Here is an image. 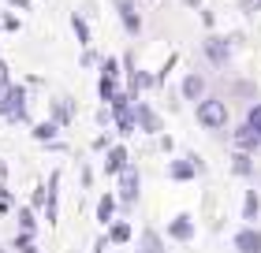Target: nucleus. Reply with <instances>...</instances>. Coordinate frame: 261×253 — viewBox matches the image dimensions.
Returning <instances> with one entry per match:
<instances>
[{"label":"nucleus","mask_w":261,"mask_h":253,"mask_svg":"<svg viewBox=\"0 0 261 253\" xmlns=\"http://www.w3.org/2000/svg\"><path fill=\"white\" fill-rule=\"evenodd\" d=\"M194 175H198V167H194V160H191V153L168 160V179H172V183H191Z\"/></svg>","instance_id":"4468645a"},{"label":"nucleus","mask_w":261,"mask_h":253,"mask_svg":"<svg viewBox=\"0 0 261 253\" xmlns=\"http://www.w3.org/2000/svg\"><path fill=\"white\" fill-rule=\"evenodd\" d=\"M8 212H15V194L8 186H0V216H8Z\"/></svg>","instance_id":"7c9ffc66"},{"label":"nucleus","mask_w":261,"mask_h":253,"mask_svg":"<svg viewBox=\"0 0 261 253\" xmlns=\"http://www.w3.org/2000/svg\"><path fill=\"white\" fill-rule=\"evenodd\" d=\"M239 8L246 11V15H254V11H261V0H239Z\"/></svg>","instance_id":"f704fd0d"},{"label":"nucleus","mask_w":261,"mask_h":253,"mask_svg":"<svg viewBox=\"0 0 261 253\" xmlns=\"http://www.w3.org/2000/svg\"><path fill=\"white\" fill-rule=\"evenodd\" d=\"M194 116H198V123L205 130H224L228 127V104H224L220 97H201L198 108H194Z\"/></svg>","instance_id":"f03ea898"},{"label":"nucleus","mask_w":261,"mask_h":253,"mask_svg":"<svg viewBox=\"0 0 261 253\" xmlns=\"http://www.w3.org/2000/svg\"><path fill=\"white\" fill-rule=\"evenodd\" d=\"M82 186H86V190L93 186V172H90V164H82Z\"/></svg>","instance_id":"4c0bfd02"},{"label":"nucleus","mask_w":261,"mask_h":253,"mask_svg":"<svg viewBox=\"0 0 261 253\" xmlns=\"http://www.w3.org/2000/svg\"><path fill=\"white\" fill-rule=\"evenodd\" d=\"M112 146H116V142H112L109 134H97V138H93V149H97V153H109Z\"/></svg>","instance_id":"72a5a7b5"},{"label":"nucleus","mask_w":261,"mask_h":253,"mask_svg":"<svg viewBox=\"0 0 261 253\" xmlns=\"http://www.w3.org/2000/svg\"><path fill=\"white\" fill-rule=\"evenodd\" d=\"M109 246H127L130 238H135V231H130V223L127 220H116V223H109Z\"/></svg>","instance_id":"412c9836"},{"label":"nucleus","mask_w":261,"mask_h":253,"mask_svg":"<svg viewBox=\"0 0 261 253\" xmlns=\"http://www.w3.org/2000/svg\"><path fill=\"white\" fill-rule=\"evenodd\" d=\"M30 138L38 142V146H53V142L60 138V127H56L53 119H41V123H34V127H30Z\"/></svg>","instance_id":"f3484780"},{"label":"nucleus","mask_w":261,"mask_h":253,"mask_svg":"<svg viewBox=\"0 0 261 253\" xmlns=\"http://www.w3.org/2000/svg\"><path fill=\"white\" fill-rule=\"evenodd\" d=\"M116 4V15H120L123 30L130 34V38H138L142 34V11H138V0H112Z\"/></svg>","instance_id":"1a4fd4ad"},{"label":"nucleus","mask_w":261,"mask_h":253,"mask_svg":"<svg viewBox=\"0 0 261 253\" xmlns=\"http://www.w3.org/2000/svg\"><path fill=\"white\" fill-rule=\"evenodd\" d=\"M231 142H235V153H254V149L261 146V138H257V134H254V130L246 127V123H243V127L231 134Z\"/></svg>","instance_id":"6ab92c4d"},{"label":"nucleus","mask_w":261,"mask_h":253,"mask_svg":"<svg viewBox=\"0 0 261 253\" xmlns=\"http://www.w3.org/2000/svg\"><path fill=\"white\" fill-rule=\"evenodd\" d=\"M11 253H38V235H22L15 231V238H11Z\"/></svg>","instance_id":"a878e982"},{"label":"nucleus","mask_w":261,"mask_h":253,"mask_svg":"<svg viewBox=\"0 0 261 253\" xmlns=\"http://www.w3.org/2000/svg\"><path fill=\"white\" fill-rule=\"evenodd\" d=\"M116 93H120V78H97V97L105 101V108H109L112 101H116Z\"/></svg>","instance_id":"393cba45"},{"label":"nucleus","mask_w":261,"mask_h":253,"mask_svg":"<svg viewBox=\"0 0 261 253\" xmlns=\"http://www.w3.org/2000/svg\"><path fill=\"white\" fill-rule=\"evenodd\" d=\"M49 119H53V123L64 130V127L71 123V119H75V97H67V93L53 97V101H49Z\"/></svg>","instance_id":"9d476101"},{"label":"nucleus","mask_w":261,"mask_h":253,"mask_svg":"<svg viewBox=\"0 0 261 253\" xmlns=\"http://www.w3.org/2000/svg\"><path fill=\"white\" fill-rule=\"evenodd\" d=\"M120 67H123V75H127V93L135 101H138L142 90H153V75H149V71H142V67H135V56H130V52L120 60Z\"/></svg>","instance_id":"0eeeda50"},{"label":"nucleus","mask_w":261,"mask_h":253,"mask_svg":"<svg viewBox=\"0 0 261 253\" xmlns=\"http://www.w3.org/2000/svg\"><path fill=\"white\" fill-rule=\"evenodd\" d=\"M257 216H261V198H257V190H246L243 194V220H246V227H254Z\"/></svg>","instance_id":"4be33fe9"},{"label":"nucleus","mask_w":261,"mask_h":253,"mask_svg":"<svg viewBox=\"0 0 261 253\" xmlns=\"http://www.w3.org/2000/svg\"><path fill=\"white\" fill-rule=\"evenodd\" d=\"M183 4H187V8H201V0H183Z\"/></svg>","instance_id":"c03bdc74"},{"label":"nucleus","mask_w":261,"mask_h":253,"mask_svg":"<svg viewBox=\"0 0 261 253\" xmlns=\"http://www.w3.org/2000/svg\"><path fill=\"white\" fill-rule=\"evenodd\" d=\"M130 164V153H127V146H123V142H116V146L109 149V153H105V175H112V179H120V172H123V167Z\"/></svg>","instance_id":"9b49d317"},{"label":"nucleus","mask_w":261,"mask_h":253,"mask_svg":"<svg viewBox=\"0 0 261 253\" xmlns=\"http://www.w3.org/2000/svg\"><path fill=\"white\" fill-rule=\"evenodd\" d=\"M109 112H112V123H116V130L127 138V134H135V97H130L127 90H120L116 93V101L109 104Z\"/></svg>","instance_id":"7ed1b4c3"},{"label":"nucleus","mask_w":261,"mask_h":253,"mask_svg":"<svg viewBox=\"0 0 261 253\" xmlns=\"http://www.w3.org/2000/svg\"><path fill=\"white\" fill-rule=\"evenodd\" d=\"M71 30H75V38H79V45L82 49H90L93 45V34H90V22L79 15V11H71Z\"/></svg>","instance_id":"5701e85b"},{"label":"nucleus","mask_w":261,"mask_h":253,"mask_svg":"<svg viewBox=\"0 0 261 253\" xmlns=\"http://www.w3.org/2000/svg\"><path fill=\"white\" fill-rule=\"evenodd\" d=\"M231 242H235V253H261V231H257V227H239V231H235V238H231Z\"/></svg>","instance_id":"ddd939ff"},{"label":"nucleus","mask_w":261,"mask_h":253,"mask_svg":"<svg viewBox=\"0 0 261 253\" xmlns=\"http://www.w3.org/2000/svg\"><path fill=\"white\" fill-rule=\"evenodd\" d=\"M157 142H161V149H164V153H172V146H175V142H172V134H161Z\"/></svg>","instance_id":"ea45409f"},{"label":"nucleus","mask_w":261,"mask_h":253,"mask_svg":"<svg viewBox=\"0 0 261 253\" xmlns=\"http://www.w3.org/2000/svg\"><path fill=\"white\" fill-rule=\"evenodd\" d=\"M135 127L142 130V134H164V119H161V112H157V108H153L149 101H135Z\"/></svg>","instance_id":"39448f33"},{"label":"nucleus","mask_w":261,"mask_h":253,"mask_svg":"<svg viewBox=\"0 0 261 253\" xmlns=\"http://www.w3.org/2000/svg\"><path fill=\"white\" fill-rule=\"evenodd\" d=\"M0 86H11V71H8L4 60H0Z\"/></svg>","instance_id":"e433bc0d"},{"label":"nucleus","mask_w":261,"mask_h":253,"mask_svg":"<svg viewBox=\"0 0 261 253\" xmlns=\"http://www.w3.org/2000/svg\"><path fill=\"white\" fill-rule=\"evenodd\" d=\"M4 119L8 123H30V90L22 82H11L4 97Z\"/></svg>","instance_id":"f257e3e1"},{"label":"nucleus","mask_w":261,"mask_h":253,"mask_svg":"<svg viewBox=\"0 0 261 253\" xmlns=\"http://www.w3.org/2000/svg\"><path fill=\"white\" fill-rule=\"evenodd\" d=\"M4 97H8V86H0V116H4Z\"/></svg>","instance_id":"37998d69"},{"label":"nucleus","mask_w":261,"mask_h":253,"mask_svg":"<svg viewBox=\"0 0 261 253\" xmlns=\"http://www.w3.org/2000/svg\"><path fill=\"white\" fill-rule=\"evenodd\" d=\"M79 64H82V67H97V64H101V56L93 52V49H82V56H79Z\"/></svg>","instance_id":"473e14b6"},{"label":"nucleus","mask_w":261,"mask_h":253,"mask_svg":"<svg viewBox=\"0 0 261 253\" xmlns=\"http://www.w3.org/2000/svg\"><path fill=\"white\" fill-rule=\"evenodd\" d=\"M231 175L250 179V175H254V156H250V153H235V156H231Z\"/></svg>","instance_id":"b1692460"},{"label":"nucleus","mask_w":261,"mask_h":253,"mask_svg":"<svg viewBox=\"0 0 261 253\" xmlns=\"http://www.w3.org/2000/svg\"><path fill=\"white\" fill-rule=\"evenodd\" d=\"M0 186H8V160L0 156Z\"/></svg>","instance_id":"a19ab883"},{"label":"nucleus","mask_w":261,"mask_h":253,"mask_svg":"<svg viewBox=\"0 0 261 253\" xmlns=\"http://www.w3.org/2000/svg\"><path fill=\"white\" fill-rule=\"evenodd\" d=\"M246 127H250L254 134L261 138V101H257V104H250V112H246Z\"/></svg>","instance_id":"cd10ccee"},{"label":"nucleus","mask_w":261,"mask_h":253,"mask_svg":"<svg viewBox=\"0 0 261 253\" xmlns=\"http://www.w3.org/2000/svg\"><path fill=\"white\" fill-rule=\"evenodd\" d=\"M15 220H19L22 235H38V212H34L30 205H15Z\"/></svg>","instance_id":"aec40b11"},{"label":"nucleus","mask_w":261,"mask_h":253,"mask_svg":"<svg viewBox=\"0 0 261 253\" xmlns=\"http://www.w3.org/2000/svg\"><path fill=\"white\" fill-rule=\"evenodd\" d=\"M138 253H168V242H164V235L157 227H142L138 235Z\"/></svg>","instance_id":"2eb2a0df"},{"label":"nucleus","mask_w":261,"mask_h":253,"mask_svg":"<svg viewBox=\"0 0 261 253\" xmlns=\"http://www.w3.org/2000/svg\"><path fill=\"white\" fill-rule=\"evenodd\" d=\"M105 249H109V235H101L97 242H93V253H105Z\"/></svg>","instance_id":"58836bf2"},{"label":"nucleus","mask_w":261,"mask_h":253,"mask_svg":"<svg viewBox=\"0 0 261 253\" xmlns=\"http://www.w3.org/2000/svg\"><path fill=\"white\" fill-rule=\"evenodd\" d=\"M116 183H120V190H116V201H120L123 209H135V205H138V194H142V172H138L135 164H127Z\"/></svg>","instance_id":"20e7f679"},{"label":"nucleus","mask_w":261,"mask_h":253,"mask_svg":"<svg viewBox=\"0 0 261 253\" xmlns=\"http://www.w3.org/2000/svg\"><path fill=\"white\" fill-rule=\"evenodd\" d=\"M179 93H183V101H201V97H209V93H205V78H201L198 75V71H191V75H187L183 78V86H179Z\"/></svg>","instance_id":"dca6fc26"},{"label":"nucleus","mask_w":261,"mask_h":253,"mask_svg":"<svg viewBox=\"0 0 261 253\" xmlns=\"http://www.w3.org/2000/svg\"><path fill=\"white\" fill-rule=\"evenodd\" d=\"M0 34H4V30H0Z\"/></svg>","instance_id":"49530a36"},{"label":"nucleus","mask_w":261,"mask_h":253,"mask_svg":"<svg viewBox=\"0 0 261 253\" xmlns=\"http://www.w3.org/2000/svg\"><path fill=\"white\" fill-rule=\"evenodd\" d=\"M116 209H120L116 194H101V198H97V223H101V227L116 223Z\"/></svg>","instance_id":"a211bd4d"},{"label":"nucleus","mask_w":261,"mask_h":253,"mask_svg":"<svg viewBox=\"0 0 261 253\" xmlns=\"http://www.w3.org/2000/svg\"><path fill=\"white\" fill-rule=\"evenodd\" d=\"M27 205H30L34 212H45V183L34 186V194H30V201H27Z\"/></svg>","instance_id":"c756f323"},{"label":"nucleus","mask_w":261,"mask_h":253,"mask_svg":"<svg viewBox=\"0 0 261 253\" xmlns=\"http://www.w3.org/2000/svg\"><path fill=\"white\" fill-rule=\"evenodd\" d=\"M201 52H205V60H209V64H217V67H228V60H231V38L209 34V38L201 41Z\"/></svg>","instance_id":"6e6552de"},{"label":"nucleus","mask_w":261,"mask_h":253,"mask_svg":"<svg viewBox=\"0 0 261 253\" xmlns=\"http://www.w3.org/2000/svg\"><path fill=\"white\" fill-rule=\"evenodd\" d=\"M97 67H101V75H105V78H120V75H123V67H120V60H116V56H105Z\"/></svg>","instance_id":"bb28decb"},{"label":"nucleus","mask_w":261,"mask_h":253,"mask_svg":"<svg viewBox=\"0 0 261 253\" xmlns=\"http://www.w3.org/2000/svg\"><path fill=\"white\" fill-rule=\"evenodd\" d=\"M19 26H22V19L15 15V11H8V15H0V30H4V34H19Z\"/></svg>","instance_id":"c85d7f7f"},{"label":"nucleus","mask_w":261,"mask_h":253,"mask_svg":"<svg viewBox=\"0 0 261 253\" xmlns=\"http://www.w3.org/2000/svg\"><path fill=\"white\" fill-rule=\"evenodd\" d=\"M0 253H11V249H8V246H4V242H0Z\"/></svg>","instance_id":"a18cd8bd"},{"label":"nucleus","mask_w":261,"mask_h":253,"mask_svg":"<svg viewBox=\"0 0 261 253\" xmlns=\"http://www.w3.org/2000/svg\"><path fill=\"white\" fill-rule=\"evenodd\" d=\"M8 8H19V11H30L34 8V0H4Z\"/></svg>","instance_id":"c9c22d12"},{"label":"nucleus","mask_w":261,"mask_h":253,"mask_svg":"<svg viewBox=\"0 0 261 253\" xmlns=\"http://www.w3.org/2000/svg\"><path fill=\"white\" fill-rule=\"evenodd\" d=\"M60 179H64V172L53 167L49 183H45V212H41V220H49V227H56V220H60Z\"/></svg>","instance_id":"423d86ee"},{"label":"nucleus","mask_w":261,"mask_h":253,"mask_svg":"<svg viewBox=\"0 0 261 253\" xmlns=\"http://www.w3.org/2000/svg\"><path fill=\"white\" fill-rule=\"evenodd\" d=\"M97 123H101V127L112 123V112H109V108H101V112H97Z\"/></svg>","instance_id":"79ce46f5"},{"label":"nucleus","mask_w":261,"mask_h":253,"mask_svg":"<svg viewBox=\"0 0 261 253\" xmlns=\"http://www.w3.org/2000/svg\"><path fill=\"white\" fill-rule=\"evenodd\" d=\"M175 60H179V56H175V52H172L168 60H164V67L157 71V75H153V86H164V82H168V71L175 67Z\"/></svg>","instance_id":"2f4dec72"},{"label":"nucleus","mask_w":261,"mask_h":253,"mask_svg":"<svg viewBox=\"0 0 261 253\" xmlns=\"http://www.w3.org/2000/svg\"><path fill=\"white\" fill-rule=\"evenodd\" d=\"M168 238L172 242H191L194 238V216L191 212H179L168 220Z\"/></svg>","instance_id":"f8f14e48"}]
</instances>
